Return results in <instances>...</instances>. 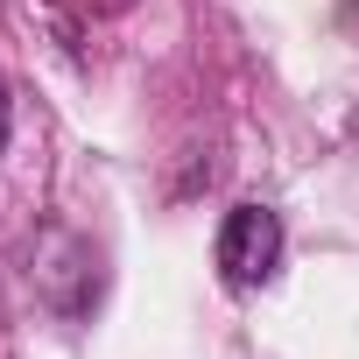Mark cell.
I'll return each instance as SVG.
<instances>
[{
  "label": "cell",
  "mask_w": 359,
  "mask_h": 359,
  "mask_svg": "<svg viewBox=\"0 0 359 359\" xmlns=\"http://www.w3.org/2000/svg\"><path fill=\"white\" fill-rule=\"evenodd\" d=\"M282 261V219L268 205H233L219 226V275L233 289H261Z\"/></svg>",
  "instance_id": "cell-1"
},
{
  "label": "cell",
  "mask_w": 359,
  "mask_h": 359,
  "mask_svg": "<svg viewBox=\"0 0 359 359\" xmlns=\"http://www.w3.org/2000/svg\"><path fill=\"white\" fill-rule=\"evenodd\" d=\"M8 127H15V106H8V85H0V155H8Z\"/></svg>",
  "instance_id": "cell-2"
}]
</instances>
